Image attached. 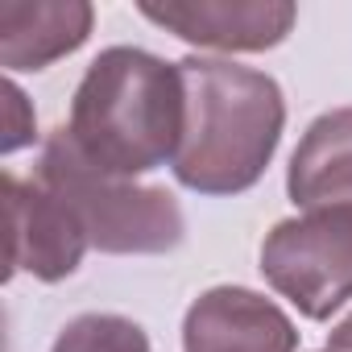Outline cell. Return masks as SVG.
<instances>
[{"label": "cell", "instance_id": "obj_1", "mask_svg": "<svg viewBox=\"0 0 352 352\" xmlns=\"http://www.w3.org/2000/svg\"><path fill=\"white\" fill-rule=\"evenodd\" d=\"M63 129L96 170L116 179L174 166L187 133L183 67L137 46H108L83 71Z\"/></svg>", "mask_w": 352, "mask_h": 352}, {"label": "cell", "instance_id": "obj_2", "mask_svg": "<svg viewBox=\"0 0 352 352\" xmlns=\"http://www.w3.org/2000/svg\"><path fill=\"white\" fill-rule=\"evenodd\" d=\"M187 133L174 157V179L199 195H241L270 170L286 100L274 75L228 58H183Z\"/></svg>", "mask_w": 352, "mask_h": 352}, {"label": "cell", "instance_id": "obj_3", "mask_svg": "<svg viewBox=\"0 0 352 352\" xmlns=\"http://www.w3.org/2000/svg\"><path fill=\"white\" fill-rule=\"evenodd\" d=\"M34 179L79 216L87 245L100 253H170L187 236V216L166 187H145L96 170L71 145L67 129L46 137Z\"/></svg>", "mask_w": 352, "mask_h": 352}, {"label": "cell", "instance_id": "obj_4", "mask_svg": "<svg viewBox=\"0 0 352 352\" xmlns=\"http://www.w3.org/2000/svg\"><path fill=\"white\" fill-rule=\"evenodd\" d=\"M265 282L307 319H331L352 298V204L278 220L261 241Z\"/></svg>", "mask_w": 352, "mask_h": 352}, {"label": "cell", "instance_id": "obj_5", "mask_svg": "<svg viewBox=\"0 0 352 352\" xmlns=\"http://www.w3.org/2000/svg\"><path fill=\"white\" fill-rule=\"evenodd\" d=\"M145 21L183 38L199 50L253 54L274 50L290 38L298 9L290 0H145L137 5Z\"/></svg>", "mask_w": 352, "mask_h": 352}, {"label": "cell", "instance_id": "obj_6", "mask_svg": "<svg viewBox=\"0 0 352 352\" xmlns=\"http://www.w3.org/2000/svg\"><path fill=\"white\" fill-rule=\"evenodd\" d=\"M5 199H9V278L34 274L38 282H63L79 270L87 232L79 216L38 179L5 174Z\"/></svg>", "mask_w": 352, "mask_h": 352}, {"label": "cell", "instance_id": "obj_7", "mask_svg": "<svg viewBox=\"0 0 352 352\" xmlns=\"http://www.w3.org/2000/svg\"><path fill=\"white\" fill-rule=\"evenodd\" d=\"M298 331L290 315L249 290L212 286L183 315V352H294Z\"/></svg>", "mask_w": 352, "mask_h": 352}, {"label": "cell", "instance_id": "obj_8", "mask_svg": "<svg viewBox=\"0 0 352 352\" xmlns=\"http://www.w3.org/2000/svg\"><path fill=\"white\" fill-rule=\"evenodd\" d=\"M96 25L87 0H5L0 5V63L5 71H46L75 54Z\"/></svg>", "mask_w": 352, "mask_h": 352}, {"label": "cell", "instance_id": "obj_9", "mask_svg": "<svg viewBox=\"0 0 352 352\" xmlns=\"http://www.w3.org/2000/svg\"><path fill=\"white\" fill-rule=\"evenodd\" d=\"M286 195L302 212L352 204V108L311 120L286 166Z\"/></svg>", "mask_w": 352, "mask_h": 352}, {"label": "cell", "instance_id": "obj_10", "mask_svg": "<svg viewBox=\"0 0 352 352\" xmlns=\"http://www.w3.org/2000/svg\"><path fill=\"white\" fill-rule=\"evenodd\" d=\"M50 352H149V336L141 323L112 315V311H87L75 315Z\"/></svg>", "mask_w": 352, "mask_h": 352}, {"label": "cell", "instance_id": "obj_11", "mask_svg": "<svg viewBox=\"0 0 352 352\" xmlns=\"http://www.w3.org/2000/svg\"><path fill=\"white\" fill-rule=\"evenodd\" d=\"M34 133H38L34 108H30L25 91L9 79V83H5V137H0V149H5V153H17L21 145H34Z\"/></svg>", "mask_w": 352, "mask_h": 352}, {"label": "cell", "instance_id": "obj_12", "mask_svg": "<svg viewBox=\"0 0 352 352\" xmlns=\"http://www.w3.org/2000/svg\"><path fill=\"white\" fill-rule=\"evenodd\" d=\"M327 352H352V315H344V319L327 331Z\"/></svg>", "mask_w": 352, "mask_h": 352}]
</instances>
